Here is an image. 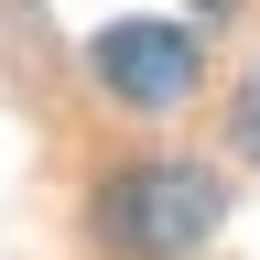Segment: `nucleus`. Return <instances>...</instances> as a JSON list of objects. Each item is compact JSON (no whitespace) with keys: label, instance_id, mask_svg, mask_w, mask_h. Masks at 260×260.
Returning a JSON list of instances; mask_svg holds the SVG:
<instances>
[{"label":"nucleus","instance_id":"2","mask_svg":"<svg viewBox=\"0 0 260 260\" xmlns=\"http://www.w3.org/2000/svg\"><path fill=\"white\" fill-rule=\"evenodd\" d=\"M87 76L119 98L130 119H174L195 87H206V32L184 11H130V22H98L87 32Z\"/></svg>","mask_w":260,"mask_h":260},{"label":"nucleus","instance_id":"1","mask_svg":"<svg viewBox=\"0 0 260 260\" xmlns=\"http://www.w3.org/2000/svg\"><path fill=\"white\" fill-rule=\"evenodd\" d=\"M228 228V174L195 152H130L87 184V239L109 260H195Z\"/></svg>","mask_w":260,"mask_h":260},{"label":"nucleus","instance_id":"3","mask_svg":"<svg viewBox=\"0 0 260 260\" xmlns=\"http://www.w3.org/2000/svg\"><path fill=\"white\" fill-rule=\"evenodd\" d=\"M228 152H239L249 174H260V54H249V76L228 87Z\"/></svg>","mask_w":260,"mask_h":260}]
</instances>
